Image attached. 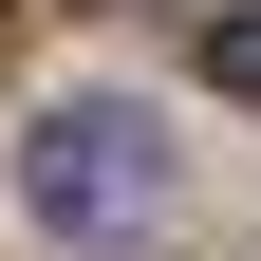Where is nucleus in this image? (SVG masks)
I'll use <instances>...</instances> for the list:
<instances>
[{
  "mask_svg": "<svg viewBox=\"0 0 261 261\" xmlns=\"http://www.w3.org/2000/svg\"><path fill=\"white\" fill-rule=\"evenodd\" d=\"M19 187H38V224H56V243H149L168 149H149V112L75 93V112H38V130H19Z\"/></svg>",
  "mask_w": 261,
  "mask_h": 261,
  "instance_id": "obj_1",
  "label": "nucleus"
},
{
  "mask_svg": "<svg viewBox=\"0 0 261 261\" xmlns=\"http://www.w3.org/2000/svg\"><path fill=\"white\" fill-rule=\"evenodd\" d=\"M205 75H224V93L261 112V19H224V38H205Z\"/></svg>",
  "mask_w": 261,
  "mask_h": 261,
  "instance_id": "obj_2",
  "label": "nucleus"
}]
</instances>
